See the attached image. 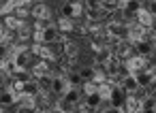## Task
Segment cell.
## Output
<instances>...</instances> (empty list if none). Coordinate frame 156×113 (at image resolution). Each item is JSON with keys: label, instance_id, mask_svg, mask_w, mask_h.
<instances>
[{"label": "cell", "instance_id": "6da1fadb", "mask_svg": "<svg viewBox=\"0 0 156 113\" xmlns=\"http://www.w3.org/2000/svg\"><path fill=\"white\" fill-rule=\"evenodd\" d=\"M105 34L111 39V41H126V34H128V28L124 26V24H120V22H109L107 26H105Z\"/></svg>", "mask_w": 156, "mask_h": 113}, {"label": "cell", "instance_id": "7a4b0ae2", "mask_svg": "<svg viewBox=\"0 0 156 113\" xmlns=\"http://www.w3.org/2000/svg\"><path fill=\"white\" fill-rule=\"evenodd\" d=\"M30 58H32V49H26L24 45H17V47L13 49V64H15V66L28 68Z\"/></svg>", "mask_w": 156, "mask_h": 113}, {"label": "cell", "instance_id": "3957f363", "mask_svg": "<svg viewBox=\"0 0 156 113\" xmlns=\"http://www.w3.org/2000/svg\"><path fill=\"white\" fill-rule=\"evenodd\" d=\"M83 11H86V9H83V0H77V2H69V5L62 7V15L69 17V19H77V17H81Z\"/></svg>", "mask_w": 156, "mask_h": 113}, {"label": "cell", "instance_id": "277c9868", "mask_svg": "<svg viewBox=\"0 0 156 113\" xmlns=\"http://www.w3.org/2000/svg\"><path fill=\"white\" fill-rule=\"evenodd\" d=\"M120 85H122V90H124L126 94H137V90L141 87V85H139V81H137V77H135L133 73H126V75L122 77Z\"/></svg>", "mask_w": 156, "mask_h": 113}, {"label": "cell", "instance_id": "5b68a950", "mask_svg": "<svg viewBox=\"0 0 156 113\" xmlns=\"http://www.w3.org/2000/svg\"><path fill=\"white\" fill-rule=\"evenodd\" d=\"M124 62H126L124 66H126L128 73H139V70L145 68V58L143 56H128Z\"/></svg>", "mask_w": 156, "mask_h": 113}, {"label": "cell", "instance_id": "8992f818", "mask_svg": "<svg viewBox=\"0 0 156 113\" xmlns=\"http://www.w3.org/2000/svg\"><path fill=\"white\" fill-rule=\"evenodd\" d=\"M83 13H86V19H88L90 24H98V22H103V19L109 15V11L103 9V7H98V9H86Z\"/></svg>", "mask_w": 156, "mask_h": 113}, {"label": "cell", "instance_id": "52a82bcc", "mask_svg": "<svg viewBox=\"0 0 156 113\" xmlns=\"http://www.w3.org/2000/svg\"><path fill=\"white\" fill-rule=\"evenodd\" d=\"M135 19H137V24H139V26L150 28V26H152V22H154V15H152L147 9H141V7H139V9L135 11Z\"/></svg>", "mask_w": 156, "mask_h": 113}, {"label": "cell", "instance_id": "ba28073f", "mask_svg": "<svg viewBox=\"0 0 156 113\" xmlns=\"http://www.w3.org/2000/svg\"><path fill=\"white\" fill-rule=\"evenodd\" d=\"M133 47H135L137 56H143V58H147V56H152V53H154V45H152V43H147L145 39L135 41V43H133Z\"/></svg>", "mask_w": 156, "mask_h": 113}, {"label": "cell", "instance_id": "9c48e42d", "mask_svg": "<svg viewBox=\"0 0 156 113\" xmlns=\"http://www.w3.org/2000/svg\"><path fill=\"white\" fill-rule=\"evenodd\" d=\"M30 13L34 15V19H41V22H49V19H51V11H49V7L43 5V2H41V5H34Z\"/></svg>", "mask_w": 156, "mask_h": 113}, {"label": "cell", "instance_id": "30bf717a", "mask_svg": "<svg viewBox=\"0 0 156 113\" xmlns=\"http://www.w3.org/2000/svg\"><path fill=\"white\" fill-rule=\"evenodd\" d=\"M66 87H69V81H66V77H51V85H49V90H51L54 94L62 96V94L66 92Z\"/></svg>", "mask_w": 156, "mask_h": 113}, {"label": "cell", "instance_id": "8fae6325", "mask_svg": "<svg viewBox=\"0 0 156 113\" xmlns=\"http://www.w3.org/2000/svg\"><path fill=\"white\" fill-rule=\"evenodd\" d=\"M62 98H64L66 102H71V104H77V102L81 100V92L77 90V85H69L66 92L62 94Z\"/></svg>", "mask_w": 156, "mask_h": 113}, {"label": "cell", "instance_id": "7c38bea8", "mask_svg": "<svg viewBox=\"0 0 156 113\" xmlns=\"http://www.w3.org/2000/svg\"><path fill=\"white\" fill-rule=\"evenodd\" d=\"M145 30H147V28H143V26L135 24V26H130V28H128L126 39H128L130 43H135V41H139V39H143V36H145Z\"/></svg>", "mask_w": 156, "mask_h": 113}, {"label": "cell", "instance_id": "4fadbf2b", "mask_svg": "<svg viewBox=\"0 0 156 113\" xmlns=\"http://www.w3.org/2000/svg\"><path fill=\"white\" fill-rule=\"evenodd\" d=\"M13 102H17V96L15 92L9 87V90H0V104L2 107H11Z\"/></svg>", "mask_w": 156, "mask_h": 113}, {"label": "cell", "instance_id": "5bb4252c", "mask_svg": "<svg viewBox=\"0 0 156 113\" xmlns=\"http://www.w3.org/2000/svg\"><path fill=\"white\" fill-rule=\"evenodd\" d=\"M128 56H133V47L128 45V43H124V41H118V47H115V58L120 60H126Z\"/></svg>", "mask_w": 156, "mask_h": 113}, {"label": "cell", "instance_id": "9a60e30c", "mask_svg": "<svg viewBox=\"0 0 156 113\" xmlns=\"http://www.w3.org/2000/svg\"><path fill=\"white\" fill-rule=\"evenodd\" d=\"M32 75H34V79H37V77H43V75H51V68H49L47 60L37 62V64L32 66Z\"/></svg>", "mask_w": 156, "mask_h": 113}, {"label": "cell", "instance_id": "2e32d148", "mask_svg": "<svg viewBox=\"0 0 156 113\" xmlns=\"http://www.w3.org/2000/svg\"><path fill=\"white\" fill-rule=\"evenodd\" d=\"M133 75L137 77V81H139V85H141V87H145V85H150V83L154 81V77H152L150 68H147V70L143 68V70H139V73H133Z\"/></svg>", "mask_w": 156, "mask_h": 113}, {"label": "cell", "instance_id": "e0dca14e", "mask_svg": "<svg viewBox=\"0 0 156 113\" xmlns=\"http://www.w3.org/2000/svg\"><path fill=\"white\" fill-rule=\"evenodd\" d=\"M101 94H98V90L96 92H90V94H86V104L90 107V111H96V107L101 104Z\"/></svg>", "mask_w": 156, "mask_h": 113}, {"label": "cell", "instance_id": "ac0fdd59", "mask_svg": "<svg viewBox=\"0 0 156 113\" xmlns=\"http://www.w3.org/2000/svg\"><path fill=\"white\" fill-rule=\"evenodd\" d=\"M126 111H143V98H126Z\"/></svg>", "mask_w": 156, "mask_h": 113}, {"label": "cell", "instance_id": "d6986e66", "mask_svg": "<svg viewBox=\"0 0 156 113\" xmlns=\"http://www.w3.org/2000/svg\"><path fill=\"white\" fill-rule=\"evenodd\" d=\"M5 26H7L9 30H20V28L24 26V22H22V17H17V15H9V17L5 19Z\"/></svg>", "mask_w": 156, "mask_h": 113}, {"label": "cell", "instance_id": "ffe728a7", "mask_svg": "<svg viewBox=\"0 0 156 113\" xmlns=\"http://www.w3.org/2000/svg\"><path fill=\"white\" fill-rule=\"evenodd\" d=\"M56 28L60 30V34H62V32H73V19H69V17H64V15H62V17L58 19Z\"/></svg>", "mask_w": 156, "mask_h": 113}, {"label": "cell", "instance_id": "44dd1931", "mask_svg": "<svg viewBox=\"0 0 156 113\" xmlns=\"http://www.w3.org/2000/svg\"><path fill=\"white\" fill-rule=\"evenodd\" d=\"M62 51H64V56H66V58H71V60H73V58L77 56V45H75V43H64V49H62Z\"/></svg>", "mask_w": 156, "mask_h": 113}, {"label": "cell", "instance_id": "7402d4cb", "mask_svg": "<svg viewBox=\"0 0 156 113\" xmlns=\"http://www.w3.org/2000/svg\"><path fill=\"white\" fill-rule=\"evenodd\" d=\"M64 77H66V81H69V85H79V83L83 81L79 73H69V75H64Z\"/></svg>", "mask_w": 156, "mask_h": 113}, {"label": "cell", "instance_id": "603a6c76", "mask_svg": "<svg viewBox=\"0 0 156 113\" xmlns=\"http://www.w3.org/2000/svg\"><path fill=\"white\" fill-rule=\"evenodd\" d=\"M101 7L107 9V11H113L120 7V0H101Z\"/></svg>", "mask_w": 156, "mask_h": 113}, {"label": "cell", "instance_id": "cb8c5ba5", "mask_svg": "<svg viewBox=\"0 0 156 113\" xmlns=\"http://www.w3.org/2000/svg\"><path fill=\"white\" fill-rule=\"evenodd\" d=\"M15 32H17V39H20V41H28V39H30V34H32V32H30V28H26V26H22V28H20V30H15Z\"/></svg>", "mask_w": 156, "mask_h": 113}, {"label": "cell", "instance_id": "d4e9b609", "mask_svg": "<svg viewBox=\"0 0 156 113\" xmlns=\"http://www.w3.org/2000/svg\"><path fill=\"white\" fill-rule=\"evenodd\" d=\"M94 73H96V68H83L79 75H81L83 81H88V79H94Z\"/></svg>", "mask_w": 156, "mask_h": 113}, {"label": "cell", "instance_id": "484cf974", "mask_svg": "<svg viewBox=\"0 0 156 113\" xmlns=\"http://www.w3.org/2000/svg\"><path fill=\"white\" fill-rule=\"evenodd\" d=\"M101 0H83V9H98Z\"/></svg>", "mask_w": 156, "mask_h": 113}, {"label": "cell", "instance_id": "4316f807", "mask_svg": "<svg viewBox=\"0 0 156 113\" xmlns=\"http://www.w3.org/2000/svg\"><path fill=\"white\" fill-rule=\"evenodd\" d=\"M150 73H152V77H154V81H156V64H154V66L150 68Z\"/></svg>", "mask_w": 156, "mask_h": 113}, {"label": "cell", "instance_id": "83f0119b", "mask_svg": "<svg viewBox=\"0 0 156 113\" xmlns=\"http://www.w3.org/2000/svg\"><path fill=\"white\" fill-rule=\"evenodd\" d=\"M150 28H152V32L156 34V17H154V22H152V26H150Z\"/></svg>", "mask_w": 156, "mask_h": 113}, {"label": "cell", "instance_id": "f1b7e54d", "mask_svg": "<svg viewBox=\"0 0 156 113\" xmlns=\"http://www.w3.org/2000/svg\"><path fill=\"white\" fill-rule=\"evenodd\" d=\"M154 98H156V94H154Z\"/></svg>", "mask_w": 156, "mask_h": 113}]
</instances>
